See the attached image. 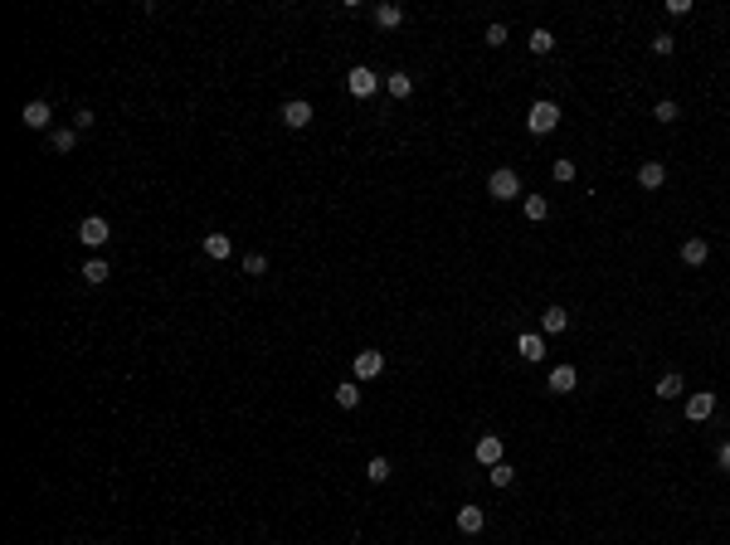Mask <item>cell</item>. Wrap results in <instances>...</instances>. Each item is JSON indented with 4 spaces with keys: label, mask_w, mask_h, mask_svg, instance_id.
<instances>
[{
    "label": "cell",
    "mask_w": 730,
    "mask_h": 545,
    "mask_svg": "<svg viewBox=\"0 0 730 545\" xmlns=\"http://www.w3.org/2000/svg\"><path fill=\"white\" fill-rule=\"evenodd\" d=\"M526 127H531L536 136L555 132V127H560V108H555V103H545V98H541V103H531V112H526Z\"/></svg>",
    "instance_id": "cell-1"
},
{
    "label": "cell",
    "mask_w": 730,
    "mask_h": 545,
    "mask_svg": "<svg viewBox=\"0 0 730 545\" xmlns=\"http://www.w3.org/2000/svg\"><path fill=\"white\" fill-rule=\"evenodd\" d=\"M487 195H492V200H516V195H521V175L507 170V165L492 170V175H487Z\"/></svg>",
    "instance_id": "cell-2"
},
{
    "label": "cell",
    "mask_w": 730,
    "mask_h": 545,
    "mask_svg": "<svg viewBox=\"0 0 730 545\" xmlns=\"http://www.w3.org/2000/svg\"><path fill=\"white\" fill-rule=\"evenodd\" d=\"M78 239H83V244H88V248H103V244H108V239H112L108 219H103V215H88V219H83V224H78Z\"/></svg>",
    "instance_id": "cell-3"
},
{
    "label": "cell",
    "mask_w": 730,
    "mask_h": 545,
    "mask_svg": "<svg viewBox=\"0 0 730 545\" xmlns=\"http://www.w3.org/2000/svg\"><path fill=\"white\" fill-rule=\"evenodd\" d=\"M346 88H351L355 98H370V93L380 88V73H375V68H365V63H355L351 73H346Z\"/></svg>",
    "instance_id": "cell-4"
},
{
    "label": "cell",
    "mask_w": 730,
    "mask_h": 545,
    "mask_svg": "<svg viewBox=\"0 0 730 545\" xmlns=\"http://www.w3.org/2000/svg\"><path fill=\"white\" fill-rule=\"evenodd\" d=\"M307 122H312V103H307V98H293V103H283V127L302 132Z\"/></svg>",
    "instance_id": "cell-5"
},
{
    "label": "cell",
    "mask_w": 730,
    "mask_h": 545,
    "mask_svg": "<svg viewBox=\"0 0 730 545\" xmlns=\"http://www.w3.org/2000/svg\"><path fill=\"white\" fill-rule=\"evenodd\" d=\"M49 117H54V112H49V103H44V98L25 103V112H20V122H25L29 132H44V127H49Z\"/></svg>",
    "instance_id": "cell-6"
},
{
    "label": "cell",
    "mask_w": 730,
    "mask_h": 545,
    "mask_svg": "<svg viewBox=\"0 0 730 545\" xmlns=\"http://www.w3.org/2000/svg\"><path fill=\"white\" fill-rule=\"evenodd\" d=\"M711 414H716V394H711V389H696V394L686 399V419L701 424V419H711Z\"/></svg>",
    "instance_id": "cell-7"
},
{
    "label": "cell",
    "mask_w": 730,
    "mask_h": 545,
    "mask_svg": "<svg viewBox=\"0 0 730 545\" xmlns=\"http://www.w3.org/2000/svg\"><path fill=\"white\" fill-rule=\"evenodd\" d=\"M472 453H477V463H482V467H497V463H502V438H497V434H482Z\"/></svg>",
    "instance_id": "cell-8"
},
{
    "label": "cell",
    "mask_w": 730,
    "mask_h": 545,
    "mask_svg": "<svg viewBox=\"0 0 730 545\" xmlns=\"http://www.w3.org/2000/svg\"><path fill=\"white\" fill-rule=\"evenodd\" d=\"M638 185H643V190H662V185H667V165L662 161L638 165Z\"/></svg>",
    "instance_id": "cell-9"
},
{
    "label": "cell",
    "mask_w": 730,
    "mask_h": 545,
    "mask_svg": "<svg viewBox=\"0 0 730 545\" xmlns=\"http://www.w3.org/2000/svg\"><path fill=\"white\" fill-rule=\"evenodd\" d=\"M380 370H385V355H380V351H360V355H355V380H375Z\"/></svg>",
    "instance_id": "cell-10"
},
{
    "label": "cell",
    "mask_w": 730,
    "mask_h": 545,
    "mask_svg": "<svg viewBox=\"0 0 730 545\" xmlns=\"http://www.w3.org/2000/svg\"><path fill=\"white\" fill-rule=\"evenodd\" d=\"M516 351H521V360H545V336L541 331H526V336L516 341Z\"/></svg>",
    "instance_id": "cell-11"
},
{
    "label": "cell",
    "mask_w": 730,
    "mask_h": 545,
    "mask_svg": "<svg viewBox=\"0 0 730 545\" xmlns=\"http://www.w3.org/2000/svg\"><path fill=\"white\" fill-rule=\"evenodd\" d=\"M706 258H711V244H706V239H686V244H681V263H686V268H701Z\"/></svg>",
    "instance_id": "cell-12"
},
{
    "label": "cell",
    "mask_w": 730,
    "mask_h": 545,
    "mask_svg": "<svg viewBox=\"0 0 730 545\" xmlns=\"http://www.w3.org/2000/svg\"><path fill=\"white\" fill-rule=\"evenodd\" d=\"M565 327H569V312H565V307H545V312H541V331H545V336H560Z\"/></svg>",
    "instance_id": "cell-13"
},
{
    "label": "cell",
    "mask_w": 730,
    "mask_h": 545,
    "mask_svg": "<svg viewBox=\"0 0 730 545\" xmlns=\"http://www.w3.org/2000/svg\"><path fill=\"white\" fill-rule=\"evenodd\" d=\"M482 526H487L482 506H458V531H462V536H477Z\"/></svg>",
    "instance_id": "cell-14"
},
{
    "label": "cell",
    "mask_w": 730,
    "mask_h": 545,
    "mask_svg": "<svg viewBox=\"0 0 730 545\" xmlns=\"http://www.w3.org/2000/svg\"><path fill=\"white\" fill-rule=\"evenodd\" d=\"M574 380H579V375H574V365H555V370H550V389H555V394H569V389H574Z\"/></svg>",
    "instance_id": "cell-15"
},
{
    "label": "cell",
    "mask_w": 730,
    "mask_h": 545,
    "mask_svg": "<svg viewBox=\"0 0 730 545\" xmlns=\"http://www.w3.org/2000/svg\"><path fill=\"white\" fill-rule=\"evenodd\" d=\"M681 389H686V380H681L676 370H667V375L657 380V399H681Z\"/></svg>",
    "instance_id": "cell-16"
},
{
    "label": "cell",
    "mask_w": 730,
    "mask_h": 545,
    "mask_svg": "<svg viewBox=\"0 0 730 545\" xmlns=\"http://www.w3.org/2000/svg\"><path fill=\"white\" fill-rule=\"evenodd\" d=\"M375 25L380 29H400L405 25V10H400V5H375Z\"/></svg>",
    "instance_id": "cell-17"
},
{
    "label": "cell",
    "mask_w": 730,
    "mask_h": 545,
    "mask_svg": "<svg viewBox=\"0 0 730 545\" xmlns=\"http://www.w3.org/2000/svg\"><path fill=\"white\" fill-rule=\"evenodd\" d=\"M205 253H210V258H229V253H234V239H229V234H205Z\"/></svg>",
    "instance_id": "cell-18"
},
{
    "label": "cell",
    "mask_w": 730,
    "mask_h": 545,
    "mask_svg": "<svg viewBox=\"0 0 730 545\" xmlns=\"http://www.w3.org/2000/svg\"><path fill=\"white\" fill-rule=\"evenodd\" d=\"M336 404H341V409H355V404H360V380H346V384H341V389H336Z\"/></svg>",
    "instance_id": "cell-19"
},
{
    "label": "cell",
    "mask_w": 730,
    "mask_h": 545,
    "mask_svg": "<svg viewBox=\"0 0 730 545\" xmlns=\"http://www.w3.org/2000/svg\"><path fill=\"white\" fill-rule=\"evenodd\" d=\"M526 44H531V54H550V49H555V34H550V29H531Z\"/></svg>",
    "instance_id": "cell-20"
},
{
    "label": "cell",
    "mask_w": 730,
    "mask_h": 545,
    "mask_svg": "<svg viewBox=\"0 0 730 545\" xmlns=\"http://www.w3.org/2000/svg\"><path fill=\"white\" fill-rule=\"evenodd\" d=\"M49 141H54V151H73V146H78V127H59Z\"/></svg>",
    "instance_id": "cell-21"
},
{
    "label": "cell",
    "mask_w": 730,
    "mask_h": 545,
    "mask_svg": "<svg viewBox=\"0 0 730 545\" xmlns=\"http://www.w3.org/2000/svg\"><path fill=\"white\" fill-rule=\"evenodd\" d=\"M545 215H550V205H545V195H526V219H531V224H541Z\"/></svg>",
    "instance_id": "cell-22"
},
{
    "label": "cell",
    "mask_w": 730,
    "mask_h": 545,
    "mask_svg": "<svg viewBox=\"0 0 730 545\" xmlns=\"http://www.w3.org/2000/svg\"><path fill=\"white\" fill-rule=\"evenodd\" d=\"M385 88H390L395 98H409V93H414V78H409V73H390V78H385Z\"/></svg>",
    "instance_id": "cell-23"
},
{
    "label": "cell",
    "mask_w": 730,
    "mask_h": 545,
    "mask_svg": "<svg viewBox=\"0 0 730 545\" xmlns=\"http://www.w3.org/2000/svg\"><path fill=\"white\" fill-rule=\"evenodd\" d=\"M83 277H88L93 287H103V282H108V263H103V258H88V268H83Z\"/></svg>",
    "instance_id": "cell-24"
},
{
    "label": "cell",
    "mask_w": 730,
    "mask_h": 545,
    "mask_svg": "<svg viewBox=\"0 0 730 545\" xmlns=\"http://www.w3.org/2000/svg\"><path fill=\"white\" fill-rule=\"evenodd\" d=\"M512 477H516V472H512V467H507V463L487 467V482H492V487H512Z\"/></svg>",
    "instance_id": "cell-25"
},
{
    "label": "cell",
    "mask_w": 730,
    "mask_h": 545,
    "mask_svg": "<svg viewBox=\"0 0 730 545\" xmlns=\"http://www.w3.org/2000/svg\"><path fill=\"white\" fill-rule=\"evenodd\" d=\"M365 477H370V482H385V477H390V458H370V463H365Z\"/></svg>",
    "instance_id": "cell-26"
},
{
    "label": "cell",
    "mask_w": 730,
    "mask_h": 545,
    "mask_svg": "<svg viewBox=\"0 0 730 545\" xmlns=\"http://www.w3.org/2000/svg\"><path fill=\"white\" fill-rule=\"evenodd\" d=\"M672 49H676V34H667V29H662V34H652V54H662V58H667Z\"/></svg>",
    "instance_id": "cell-27"
},
{
    "label": "cell",
    "mask_w": 730,
    "mask_h": 545,
    "mask_svg": "<svg viewBox=\"0 0 730 545\" xmlns=\"http://www.w3.org/2000/svg\"><path fill=\"white\" fill-rule=\"evenodd\" d=\"M243 272L263 277V272H268V258H263V253H243Z\"/></svg>",
    "instance_id": "cell-28"
},
{
    "label": "cell",
    "mask_w": 730,
    "mask_h": 545,
    "mask_svg": "<svg viewBox=\"0 0 730 545\" xmlns=\"http://www.w3.org/2000/svg\"><path fill=\"white\" fill-rule=\"evenodd\" d=\"M550 175H555L560 185H569V180H574V161H565V156H560V161L550 165Z\"/></svg>",
    "instance_id": "cell-29"
},
{
    "label": "cell",
    "mask_w": 730,
    "mask_h": 545,
    "mask_svg": "<svg viewBox=\"0 0 730 545\" xmlns=\"http://www.w3.org/2000/svg\"><path fill=\"white\" fill-rule=\"evenodd\" d=\"M652 117H657V122H676V103H672V98H662V103L652 108Z\"/></svg>",
    "instance_id": "cell-30"
},
{
    "label": "cell",
    "mask_w": 730,
    "mask_h": 545,
    "mask_svg": "<svg viewBox=\"0 0 730 545\" xmlns=\"http://www.w3.org/2000/svg\"><path fill=\"white\" fill-rule=\"evenodd\" d=\"M487 44L502 49V44H507V25H487Z\"/></svg>",
    "instance_id": "cell-31"
},
{
    "label": "cell",
    "mask_w": 730,
    "mask_h": 545,
    "mask_svg": "<svg viewBox=\"0 0 730 545\" xmlns=\"http://www.w3.org/2000/svg\"><path fill=\"white\" fill-rule=\"evenodd\" d=\"M93 122H98V117H93V112H88V108H78V117H73V127H78V132H88Z\"/></svg>",
    "instance_id": "cell-32"
},
{
    "label": "cell",
    "mask_w": 730,
    "mask_h": 545,
    "mask_svg": "<svg viewBox=\"0 0 730 545\" xmlns=\"http://www.w3.org/2000/svg\"><path fill=\"white\" fill-rule=\"evenodd\" d=\"M716 458H721V467H726V472H730V438H726V443H721V448H716Z\"/></svg>",
    "instance_id": "cell-33"
}]
</instances>
